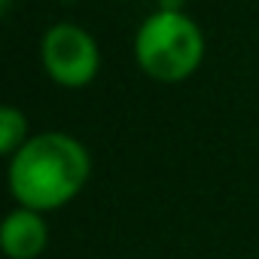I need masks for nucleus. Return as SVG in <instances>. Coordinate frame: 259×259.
<instances>
[{
    "label": "nucleus",
    "instance_id": "obj_4",
    "mask_svg": "<svg viewBox=\"0 0 259 259\" xmlns=\"http://www.w3.org/2000/svg\"><path fill=\"white\" fill-rule=\"evenodd\" d=\"M0 241L10 259H37L49 244V226L40 210L19 207L4 220Z\"/></svg>",
    "mask_w": 259,
    "mask_h": 259
},
{
    "label": "nucleus",
    "instance_id": "obj_1",
    "mask_svg": "<svg viewBox=\"0 0 259 259\" xmlns=\"http://www.w3.org/2000/svg\"><path fill=\"white\" fill-rule=\"evenodd\" d=\"M92 171L85 147L64 135L46 132L28 138L25 147L10 156V192L22 207L55 210L79 195Z\"/></svg>",
    "mask_w": 259,
    "mask_h": 259
},
{
    "label": "nucleus",
    "instance_id": "obj_3",
    "mask_svg": "<svg viewBox=\"0 0 259 259\" xmlns=\"http://www.w3.org/2000/svg\"><path fill=\"white\" fill-rule=\"evenodd\" d=\"M43 70L64 89H82L98 76L101 52L89 31L79 25H55L40 40Z\"/></svg>",
    "mask_w": 259,
    "mask_h": 259
},
{
    "label": "nucleus",
    "instance_id": "obj_5",
    "mask_svg": "<svg viewBox=\"0 0 259 259\" xmlns=\"http://www.w3.org/2000/svg\"><path fill=\"white\" fill-rule=\"evenodd\" d=\"M28 141V119L25 113H19L16 107H4L0 110V153L4 156H16Z\"/></svg>",
    "mask_w": 259,
    "mask_h": 259
},
{
    "label": "nucleus",
    "instance_id": "obj_2",
    "mask_svg": "<svg viewBox=\"0 0 259 259\" xmlns=\"http://www.w3.org/2000/svg\"><path fill=\"white\" fill-rule=\"evenodd\" d=\"M135 58L147 76L159 82H180L192 76L204 58L201 28L183 10H156L138 28Z\"/></svg>",
    "mask_w": 259,
    "mask_h": 259
}]
</instances>
